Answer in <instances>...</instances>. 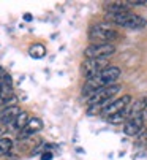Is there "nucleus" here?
I'll return each instance as SVG.
<instances>
[{
    "instance_id": "obj_1",
    "label": "nucleus",
    "mask_w": 147,
    "mask_h": 160,
    "mask_svg": "<svg viewBox=\"0 0 147 160\" xmlns=\"http://www.w3.org/2000/svg\"><path fill=\"white\" fill-rule=\"evenodd\" d=\"M120 76V68L119 67H114V65H109L106 68H103L101 72H98L95 76L86 79V84L82 87V97L89 98L92 97L95 92L101 90L103 87H108L111 84H114Z\"/></svg>"
},
{
    "instance_id": "obj_2",
    "label": "nucleus",
    "mask_w": 147,
    "mask_h": 160,
    "mask_svg": "<svg viewBox=\"0 0 147 160\" xmlns=\"http://www.w3.org/2000/svg\"><path fill=\"white\" fill-rule=\"evenodd\" d=\"M106 21L115 26H122L127 29H142L147 26V19L133 13H122V14H106Z\"/></svg>"
},
{
    "instance_id": "obj_3",
    "label": "nucleus",
    "mask_w": 147,
    "mask_h": 160,
    "mask_svg": "<svg viewBox=\"0 0 147 160\" xmlns=\"http://www.w3.org/2000/svg\"><path fill=\"white\" fill-rule=\"evenodd\" d=\"M89 37L93 43H112L114 40L119 38V33L111 29L108 24H95L90 32H89Z\"/></svg>"
},
{
    "instance_id": "obj_4",
    "label": "nucleus",
    "mask_w": 147,
    "mask_h": 160,
    "mask_svg": "<svg viewBox=\"0 0 147 160\" xmlns=\"http://www.w3.org/2000/svg\"><path fill=\"white\" fill-rule=\"evenodd\" d=\"M109 67V57H100V59H86L81 65V72L86 79L95 76L98 72H101L103 68Z\"/></svg>"
},
{
    "instance_id": "obj_5",
    "label": "nucleus",
    "mask_w": 147,
    "mask_h": 160,
    "mask_svg": "<svg viewBox=\"0 0 147 160\" xmlns=\"http://www.w3.org/2000/svg\"><path fill=\"white\" fill-rule=\"evenodd\" d=\"M115 52V46L112 43H93L89 48H86L84 56L86 59H100V57H109Z\"/></svg>"
},
{
    "instance_id": "obj_6",
    "label": "nucleus",
    "mask_w": 147,
    "mask_h": 160,
    "mask_svg": "<svg viewBox=\"0 0 147 160\" xmlns=\"http://www.w3.org/2000/svg\"><path fill=\"white\" fill-rule=\"evenodd\" d=\"M120 86L119 84H111V86H108V87H103L101 90H98V92H95L92 97H89V100H87V103H89V106L90 105H106L111 98H112V95H115L117 92H120Z\"/></svg>"
},
{
    "instance_id": "obj_7",
    "label": "nucleus",
    "mask_w": 147,
    "mask_h": 160,
    "mask_svg": "<svg viewBox=\"0 0 147 160\" xmlns=\"http://www.w3.org/2000/svg\"><path fill=\"white\" fill-rule=\"evenodd\" d=\"M130 103H131V95L119 97V98L114 100V102H108V103L103 106L101 114L108 118V116H111V114H115V112H119V111H122V109H125Z\"/></svg>"
},
{
    "instance_id": "obj_8",
    "label": "nucleus",
    "mask_w": 147,
    "mask_h": 160,
    "mask_svg": "<svg viewBox=\"0 0 147 160\" xmlns=\"http://www.w3.org/2000/svg\"><path fill=\"white\" fill-rule=\"evenodd\" d=\"M41 128H43V121L40 118H30L29 122L26 124V127L17 133V140L19 141L29 140V138H32L35 133H38Z\"/></svg>"
},
{
    "instance_id": "obj_9",
    "label": "nucleus",
    "mask_w": 147,
    "mask_h": 160,
    "mask_svg": "<svg viewBox=\"0 0 147 160\" xmlns=\"http://www.w3.org/2000/svg\"><path fill=\"white\" fill-rule=\"evenodd\" d=\"M144 124H145V112L139 114V116H136V118L128 119V121L125 122V125H124V132H125V135H128V136H136V135L141 133Z\"/></svg>"
},
{
    "instance_id": "obj_10",
    "label": "nucleus",
    "mask_w": 147,
    "mask_h": 160,
    "mask_svg": "<svg viewBox=\"0 0 147 160\" xmlns=\"http://www.w3.org/2000/svg\"><path fill=\"white\" fill-rule=\"evenodd\" d=\"M145 109H147V97L144 95V97H139L138 100H135L131 105H128L124 109V114H125V118L128 121L131 118H136V116H139V114L145 112Z\"/></svg>"
},
{
    "instance_id": "obj_11",
    "label": "nucleus",
    "mask_w": 147,
    "mask_h": 160,
    "mask_svg": "<svg viewBox=\"0 0 147 160\" xmlns=\"http://www.w3.org/2000/svg\"><path fill=\"white\" fill-rule=\"evenodd\" d=\"M22 109L17 106V105H13V106H7L0 111V125H11V122L16 119V116L21 112Z\"/></svg>"
},
{
    "instance_id": "obj_12",
    "label": "nucleus",
    "mask_w": 147,
    "mask_h": 160,
    "mask_svg": "<svg viewBox=\"0 0 147 160\" xmlns=\"http://www.w3.org/2000/svg\"><path fill=\"white\" fill-rule=\"evenodd\" d=\"M105 10H106V14L130 13V7L127 5V2H111V3H106Z\"/></svg>"
},
{
    "instance_id": "obj_13",
    "label": "nucleus",
    "mask_w": 147,
    "mask_h": 160,
    "mask_svg": "<svg viewBox=\"0 0 147 160\" xmlns=\"http://www.w3.org/2000/svg\"><path fill=\"white\" fill-rule=\"evenodd\" d=\"M29 119H30V118H29V112H27V111H21L17 116H16V119L11 122V128L19 133L24 127H26V124L29 122Z\"/></svg>"
},
{
    "instance_id": "obj_14",
    "label": "nucleus",
    "mask_w": 147,
    "mask_h": 160,
    "mask_svg": "<svg viewBox=\"0 0 147 160\" xmlns=\"http://www.w3.org/2000/svg\"><path fill=\"white\" fill-rule=\"evenodd\" d=\"M29 54H30V57H33V59H41V57H44V56H46L44 44H41V43H33L32 46L29 48Z\"/></svg>"
},
{
    "instance_id": "obj_15",
    "label": "nucleus",
    "mask_w": 147,
    "mask_h": 160,
    "mask_svg": "<svg viewBox=\"0 0 147 160\" xmlns=\"http://www.w3.org/2000/svg\"><path fill=\"white\" fill-rule=\"evenodd\" d=\"M13 149V140L8 136L0 138V155H8Z\"/></svg>"
},
{
    "instance_id": "obj_16",
    "label": "nucleus",
    "mask_w": 147,
    "mask_h": 160,
    "mask_svg": "<svg viewBox=\"0 0 147 160\" xmlns=\"http://www.w3.org/2000/svg\"><path fill=\"white\" fill-rule=\"evenodd\" d=\"M106 121L112 125H117V124H122V122H127V118H125V114H124V109L115 112V114H111V116L106 118Z\"/></svg>"
},
{
    "instance_id": "obj_17",
    "label": "nucleus",
    "mask_w": 147,
    "mask_h": 160,
    "mask_svg": "<svg viewBox=\"0 0 147 160\" xmlns=\"http://www.w3.org/2000/svg\"><path fill=\"white\" fill-rule=\"evenodd\" d=\"M101 109H103V105H90L87 108V114L89 116H96V114H101Z\"/></svg>"
},
{
    "instance_id": "obj_18",
    "label": "nucleus",
    "mask_w": 147,
    "mask_h": 160,
    "mask_svg": "<svg viewBox=\"0 0 147 160\" xmlns=\"http://www.w3.org/2000/svg\"><path fill=\"white\" fill-rule=\"evenodd\" d=\"M41 160H52V152H51V151L41 152Z\"/></svg>"
},
{
    "instance_id": "obj_19",
    "label": "nucleus",
    "mask_w": 147,
    "mask_h": 160,
    "mask_svg": "<svg viewBox=\"0 0 147 160\" xmlns=\"http://www.w3.org/2000/svg\"><path fill=\"white\" fill-rule=\"evenodd\" d=\"M3 133H5V127L0 125V138H3Z\"/></svg>"
},
{
    "instance_id": "obj_20",
    "label": "nucleus",
    "mask_w": 147,
    "mask_h": 160,
    "mask_svg": "<svg viewBox=\"0 0 147 160\" xmlns=\"http://www.w3.org/2000/svg\"><path fill=\"white\" fill-rule=\"evenodd\" d=\"M5 75H7V72L3 70V68H2V67H0V79H2V78H3Z\"/></svg>"
},
{
    "instance_id": "obj_21",
    "label": "nucleus",
    "mask_w": 147,
    "mask_h": 160,
    "mask_svg": "<svg viewBox=\"0 0 147 160\" xmlns=\"http://www.w3.org/2000/svg\"><path fill=\"white\" fill-rule=\"evenodd\" d=\"M24 19H26V21H32V14H24Z\"/></svg>"
},
{
    "instance_id": "obj_22",
    "label": "nucleus",
    "mask_w": 147,
    "mask_h": 160,
    "mask_svg": "<svg viewBox=\"0 0 147 160\" xmlns=\"http://www.w3.org/2000/svg\"><path fill=\"white\" fill-rule=\"evenodd\" d=\"M0 94H2V84H0Z\"/></svg>"
}]
</instances>
